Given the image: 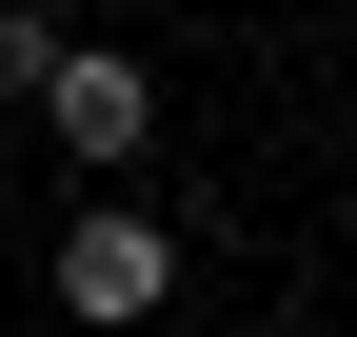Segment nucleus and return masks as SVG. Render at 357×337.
Masks as SVG:
<instances>
[{
	"label": "nucleus",
	"mask_w": 357,
	"mask_h": 337,
	"mask_svg": "<svg viewBox=\"0 0 357 337\" xmlns=\"http://www.w3.org/2000/svg\"><path fill=\"white\" fill-rule=\"evenodd\" d=\"M40 60H60V20H40V0H0V100H40Z\"/></svg>",
	"instance_id": "7ed1b4c3"
},
{
	"label": "nucleus",
	"mask_w": 357,
	"mask_h": 337,
	"mask_svg": "<svg viewBox=\"0 0 357 337\" xmlns=\"http://www.w3.org/2000/svg\"><path fill=\"white\" fill-rule=\"evenodd\" d=\"M159 298H178V238L159 219H60V318L119 337V318H159Z\"/></svg>",
	"instance_id": "f03ea898"
},
{
	"label": "nucleus",
	"mask_w": 357,
	"mask_h": 337,
	"mask_svg": "<svg viewBox=\"0 0 357 337\" xmlns=\"http://www.w3.org/2000/svg\"><path fill=\"white\" fill-rule=\"evenodd\" d=\"M40 119H60L79 179H119V159L159 139V79H139V60H100V40H60V60H40Z\"/></svg>",
	"instance_id": "f257e3e1"
},
{
	"label": "nucleus",
	"mask_w": 357,
	"mask_h": 337,
	"mask_svg": "<svg viewBox=\"0 0 357 337\" xmlns=\"http://www.w3.org/2000/svg\"><path fill=\"white\" fill-rule=\"evenodd\" d=\"M0 238H20V198H0Z\"/></svg>",
	"instance_id": "20e7f679"
}]
</instances>
